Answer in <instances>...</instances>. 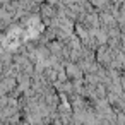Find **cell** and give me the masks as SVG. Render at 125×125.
<instances>
[{"mask_svg":"<svg viewBox=\"0 0 125 125\" xmlns=\"http://www.w3.org/2000/svg\"><path fill=\"white\" fill-rule=\"evenodd\" d=\"M65 72H67V75H69V79H72V81H77V79H84L82 77V70H81V67L77 65V63H72V62H65Z\"/></svg>","mask_w":125,"mask_h":125,"instance_id":"6da1fadb","label":"cell"},{"mask_svg":"<svg viewBox=\"0 0 125 125\" xmlns=\"http://www.w3.org/2000/svg\"><path fill=\"white\" fill-rule=\"evenodd\" d=\"M108 48L106 46H99L98 48V52H96V58H98V62H101V63H106V62H110V55H108Z\"/></svg>","mask_w":125,"mask_h":125,"instance_id":"7a4b0ae2","label":"cell"},{"mask_svg":"<svg viewBox=\"0 0 125 125\" xmlns=\"http://www.w3.org/2000/svg\"><path fill=\"white\" fill-rule=\"evenodd\" d=\"M108 93H106V87H104V84H98L96 86V98H104Z\"/></svg>","mask_w":125,"mask_h":125,"instance_id":"3957f363","label":"cell"},{"mask_svg":"<svg viewBox=\"0 0 125 125\" xmlns=\"http://www.w3.org/2000/svg\"><path fill=\"white\" fill-rule=\"evenodd\" d=\"M7 2H14L16 4V2H19V0H7Z\"/></svg>","mask_w":125,"mask_h":125,"instance_id":"277c9868","label":"cell"},{"mask_svg":"<svg viewBox=\"0 0 125 125\" xmlns=\"http://www.w3.org/2000/svg\"><path fill=\"white\" fill-rule=\"evenodd\" d=\"M115 2H116V4H120V2H122V0H115Z\"/></svg>","mask_w":125,"mask_h":125,"instance_id":"5b68a950","label":"cell"}]
</instances>
